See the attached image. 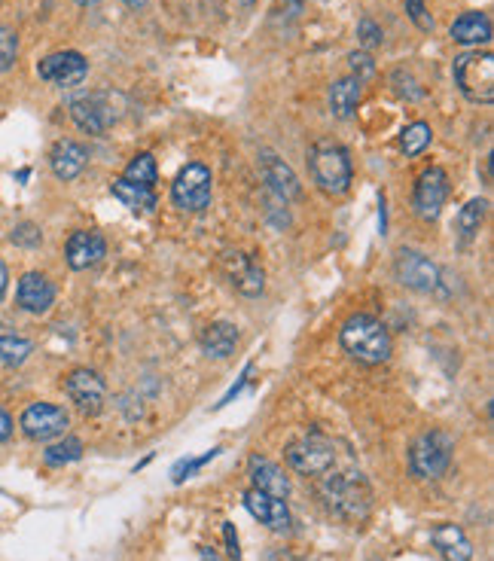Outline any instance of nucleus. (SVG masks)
<instances>
[{"instance_id":"obj_1","label":"nucleus","mask_w":494,"mask_h":561,"mask_svg":"<svg viewBox=\"0 0 494 561\" xmlns=\"http://www.w3.org/2000/svg\"><path fill=\"white\" fill-rule=\"evenodd\" d=\"M339 342H342L345 354L351 360L363 363V366H382L394 354V342H391L388 327L379 318H373V315L348 318L342 333H339Z\"/></svg>"},{"instance_id":"obj_2","label":"nucleus","mask_w":494,"mask_h":561,"mask_svg":"<svg viewBox=\"0 0 494 561\" xmlns=\"http://www.w3.org/2000/svg\"><path fill=\"white\" fill-rule=\"evenodd\" d=\"M321 497L324 504L345 522H360L369 513V504H373V491H369L363 473L348 470V473H336L327 476L321 482Z\"/></svg>"},{"instance_id":"obj_3","label":"nucleus","mask_w":494,"mask_h":561,"mask_svg":"<svg viewBox=\"0 0 494 561\" xmlns=\"http://www.w3.org/2000/svg\"><path fill=\"white\" fill-rule=\"evenodd\" d=\"M455 86L461 95L473 104H491L494 101V55L491 52H461L452 65Z\"/></svg>"},{"instance_id":"obj_4","label":"nucleus","mask_w":494,"mask_h":561,"mask_svg":"<svg viewBox=\"0 0 494 561\" xmlns=\"http://www.w3.org/2000/svg\"><path fill=\"white\" fill-rule=\"evenodd\" d=\"M308 165H312V177L318 183V190L327 196H342L351 186V159L339 144L321 141L308 153Z\"/></svg>"},{"instance_id":"obj_5","label":"nucleus","mask_w":494,"mask_h":561,"mask_svg":"<svg viewBox=\"0 0 494 561\" xmlns=\"http://www.w3.org/2000/svg\"><path fill=\"white\" fill-rule=\"evenodd\" d=\"M452 452L455 443L449 433L443 430L421 433L409 449V467L418 479H440L452 464Z\"/></svg>"},{"instance_id":"obj_6","label":"nucleus","mask_w":494,"mask_h":561,"mask_svg":"<svg viewBox=\"0 0 494 561\" xmlns=\"http://www.w3.org/2000/svg\"><path fill=\"white\" fill-rule=\"evenodd\" d=\"M284 458L287 464L296 470V473H305V476H324L333 470L336 464V452H333V443L324 440V436L312 433V436H302V440L290 443L284 449Z\"/></svg>"},{"instance_id":"obj_7","label":"nucleus","mask_w":494,"mask_h":561,"mask_svg":"<svg viewBox=\"0 0 494 561\" xmlns=\"http://www.w3.org/2000/svg\"><path fill=\"white\" fill-rule=\"evenodd\" d=\"M211 183H214L211 168L193 162L171 183V202L180 211H205L211 205Z\"/></svg>"},{"instance_id":"obj_8","label":"nucleus","mask_w":494,"mask_h":561,"mask_svg":"<svg viewBox=\"0 0 494 561\" xmlns=\"http://www.w3.org/2000/svg\"><path fill=\"white\" fill-rule=\"evenodd\" d=\"M394 278L415 293H430L440 284V269L430 257L403 247V251H397V260H394Z\"/></svg>"},{"instance_id":"obj_9","label":"nucleus","mask_w":494,"mask_h":561,"mask_svg":"<svg viewBox=\"0 0 494 561\" xmlns=\"http://www.w3.org/2000/svg\"><path fill=\"white\" fill-rule=\"evenodd\" d=\"M449 199V174L443 168H427L418 183H415V193H412V208L421 220H437L443 205Z\"/></svg>"},{"instance_id":"obj_10","label":"nucleus","mask_w":494,"mask_h":561,"mask_svg":"<svg viewBox=\"0 0 494 561\" xmlns=\"http://www.w3.org/2000/svg\"><path fill=\"white\" fill-rule=\"evenodd\" d=\"M37 74L52 83V86H61V89H71V86H80L89 74V61L74 52V49H65V52H52L46 55L40 65H37Z\"/></svg>"},{"instance_id":"obj_11","label":"nucleus","mask_w":494,"mask_h":561,"mask_svg":"<svg viewBox=\"0 0 494 561\" xmlns=\"http://www.w3.org/2000/svg\"><path fill=\"white\" fill-rule=\"evenodd\" d=\"M71 119L86 135H104L113 126V98L104 92H89L71 101Z\"/></svg>"},{"instance_id":"obj_12","label":"nucleus","mask_w":494,"mask_h":561,"mask_svg":"<svg viewBox=\"0 0 494 561\" xmlns=\"http://www.w3.org/2000/svg\"><path fill=\"white\" fill-rule=\"evenodd\" d=\"M22 430L28 440L49 443L68 430V412L61 406H52V403H34L22 412Z\"/></svg>"},{"instance_id":"obj_13","label":"nucleus","mask_w":494,"mask_h":561,"mask_svg":"<svg viewBox=\"0 0 494 561\" xmlns=\"http://www.w3.org/2000/svg\"><path fill=\"white\" fill-rule=\"evenodd\" d=\"M65 391L71 397V403L86 412V415H95L104 409V400H107V385L104 379L98 376L95 369H74L71 376L65 379Z\"/></svg>"},{"instance_id":"obj_14","label":"nucleus","mask_w":494,"mask_h":561,"mask_svg":"<svg viewBox=\"0 0 494 561\" xmlns=\"http://www.w3.org/2000/svg\"><path fill=\"white\" fill-rule=\"evenodd\" d=\"M220 266H223L229 284H232L241 296H251V299H254V296L263 293L266 275H263V269H260L251 257H247V254H241V251H226L223 260H220Z\"/></svg>"},{"instance_id":"obj_15","label":"nucleus","mask_w":494,"mask_h":561,"mask_svg":"<svg viewBox=\"0 0 494 561\" xmlns=\"http://www.w3.org/2000/svg\"><path fill=\"white\" fill-rule=\"evenodd\" d=\"M244 507L254 519H260L266 528L290 531V510L284 504V497H272V494H263V491L251 488V491H244Z\"/></svg>"},{"instance_id":"obj_16","label":"nucleus","mask_w":494,"mask_h":561,"mask_svg":"<svg viewBox=\"0 0 494 561\" xmlns=\"http://www.w3.org/2000/svg\"><path fill=\"white\" fill-rule=\"evenodd\" d=\"M65 257H68V266L74 272H86L92 266H98L104 257H107V244L98 232H74L68 238V247H65Z\"/></svg>"},{"instance_id":"obj_17","label":"nucleus","mask_w":494,"mask_h":561,"mask_svg":"<svg viewBox=\"0 0 494 561\" xmlns=\"http://www.w3.org/2000/svg\"><path fill=\"white\" fill-rule=\"evenodd\" d=\"M260 171H263V180L269 183V190L278 199L287 202V199H299L302 196V183H299L296 171L284 159H278L275 153H263L260 156Z\"/></svg>"},{"instance_id":"obj_18","label":"nucleus","mask_w":494,"mask_h":561,"mask_svg":"<svg viewBox=\"0 0 494 561\" xmlns=\"http://www.w3.org/2000/svg\"><path fill=\"white\" fill-rule=\"evenodd\" d=\"M16 299H19V308L31 311V315H46V311L52 308V302H55V287L46 275L28 272L19 281Z\"/></svg>"},{"instance_id":"obj_19","label":"nucleus","mask_w":494,"mask_h":561,"mask_svg":"<svg viewBox=\"0 0 494 561\" xmlns=\"http://www.w3.org/2000/svg\"><path fill=\"white\" fill-rule=\"evenodd\" d=\"M49 162H52V171H55L58 180H74V177L83 174V168L89 162V150L77 141H58L52 147Z\"/></svg>"},{"instance_id":"obj_20","label":"nucleus","mask_w":494,"mask_h":561,"mask_svg":"<svg viewBox=\"0 0 494 561\" xmlns=\"http://www.w3.org/2000/svg\"><path fill=\"white\" fill-rule=\"evenodd\" d=\"M251 470V479H254V488L263 491V494H272V497H287L290 494V479L284 476V470L278 464H272L269 458H251L247 464Z\"/></svg>"},{"instance_id":"obj_21","label":"nucleus","mask_w":494,"mask_h":561,"mask_svg":"<svg viewBox=\"0 0 494 561\" xmlns=\"http://www.w3.org/2000/svg\"><path fill=\"white\" fill-rule=\"evenodd\" d=\"M430 540H434V546L440 549V555L446 561H470L473 558V546L458 525H437L434 531H430Z\"/></svg>"},{"instance_id":"obj_22","label":"nucleus","mask_w":494,"mask_h":561,"mask_svg":"<svg viewBox=\"0 0 494 561\" xmlns=\"http://www.w3.org/2000/svg\"><path fill=\"white\" fill-rule=\"evenodd\" d=\"M110 190H113V196H116L122 205L132 208L135 214H153V211H156V193L150 190V186L132 183V180H126V177H116Z\"/></svg>"},{"instance_id":"obj_23","label":"nucleus","mask_w":494,"mask_h":561,"mask_svg":"<svg viewBox=\"0 0 494 561\" xmlns=\"http://www.w3.org/2000/svg\"><path fill=\"white\" fill-rule=\"evenodd\" d=\"M452 37L464 46L491 43V19L485 13H464L452 22Z\"/></svg>"},{"instance_id":"obj_24","label":"nucleus","mask_w":494,"mask_h":561,"mask_svg":"<svg viewBox=\"0 0 494 561\" xmlns=\"http://www.w3.org/2000/svg\"><path fill=\"white\" fill-rule=\"evenodd\" d=\"M360 98H363V83L357 77H342L333 83L330 89V110L333 116L339 119H351L360 107Z\"/></svg>"},{"instance_id":"obj_25","label":"nucleus","mask_w":494,"mask_h":561,"mask_svg":"<svg viewBox=\"0 0 494 561\" xmlns=\"http://www.w3.org/2000/svg\"><path fill=\"white\" fill-rule=\"evenodd\" d=\"M235 345H238V327L229 324V321H217L202 333V348H205L208 357L226 360L235 351Z\"/></svg>"},{"instance_id":"obj_26","label":"nucleus","mask_w":494,"mask_h":561,"mask_svg":"<svg viewBox=\"0 0 494 561\" xmlns=\"http://www.w3.org/2000/svg\"><path fill=\"white\" fill-rule=\"evenodd\" d=\"M485 208H488L485 199H470L461 208V214H458V238H461V244H470L479 235L482 220H485Z\"/></svg>"},{"instance_id":"obj_27","label":"nucleus","mask_w":494,"mask_h":561,"mask_svg":"<svg viewBox=\"0 0 494 561\" xmlns=\"http://www.w3.org/2000/svg\"><path fill=\"white\" fill-rule=\"evenodd\" d=\"M31 351H34V345L25 336H16V333L0 336V363L4 366H22L31 357Z\"/></svg>"},{"instance_id":"obj_28","label":"nucleus","mask_w":494,"mask_h":561,"mask_svg":"<svg viewBox=\"0 0 494 561\" xmlns=\"http://www.w3.org/2000/svg\"><path fill=\"white\" fill-rule=\"evenodd\" d=\"M430 141H434V132H430L427 122H412V126L403 129V135H400V147L406 156H421L430 147Z\"/></svg>"},{"instance_id":"obj_29","label":"nucleus","mask_w":494,"mask_h":561,"mask_svg":"<svg viewBox=\"0 0 494 561\" xmlns=\"http://www.w3.org/2000/svg\"><path fill=\"white\" fill-rule=\"evenodd\" d=\"M126 180H132V183H141V186H156V180H159V168H156V159L150 156V153H141V156H135L132 162H129V168H126V174H122Z\"/></svg>"},{"instance_id":"obj_30","label":"nucleus","mask_w":494,"mask_h":561,"mask_svg":"<svg viewBox=\"0 0 494 561\" xmlns=\"http://www.w3.org/2000/svg\"><path fill=\"white\" fill-rule=\"evenodd\" d=\"M43 458H46V464H52V467H61V464L80 461V458H83V443L77 440V436H68V440H61V443L49 446Z\"/></svg>"},{"instance_id":"obj_31","label":"nucleus","mask_w":494,"mask_h":561,"mask_svg":"<svg viewBox=\"0 0 494 561\" xmlns=\"http://www.w3.org/2000/svg\"><path fill=\"white\" fill-rule=\"evenodd\" d=\"M223 449L217 446V449H211V452H205L202 458H187V461H180V464H174V470H171V476H174V482H183V479H190L193 473H199L205 464H211L217 455H220Z\"/></svg>"},{"instance_id":"obj_32","label":"nucleus","mask_w":494,"mask_h":561,"mask_svg":"<svg viewBox=\"0 0 494 561\" xmlns=\"http://www.w3.org/2000/svg\"><path fill=\"white\" fill-rule=\"evenodd\" d=\"M357 37H360V46L363 49H376V46H382V28L373 22V19H360L357 22Z\"/></svg>"},{"instance_id":"obj_33","label":"nucleus","mask_w":494,"mask_h":561,"mask_svg":"<svg viewBox=\"0 0 494 561\" xmlns=\"http://www.w3.org/2000/svg\"><path fill=\"white\" fill-rule=\"evenodd\" d=\"M406 13L418 25V31H434V19H430L424 0H406Z\"/></svg>"},{"instance_id":"obj_34","label":"nucleus","mask_w":494,"mask_h":561,"mask_svg":"<svg viewBox=\"0 0 494 561\" xmlns=\"http://www.w3.org/2000/svg\"><path fill=\"white\" fill-rule=\"evenodd\" d=\"M10 241L19 244V247H37V244L43 241V235H40V229H37L34 223H22V226L13 229Z\"/></svg>"},{"instance_id":"obj_35","label":"nucleus","mask_w":494,"mask_h":561,"mask_svg":"<svg viewBox=\"0 0 494 561\" xmlns=\"http://www.w3.org/2000/svg\"><path fill=\"white\" fill-rule=\"evenodd\" d=\"M348 61H351V68H354V74H357L360 83H363L366 77L376 74V65H373V58H369V52H351Z\"/></svg>"},{"instance_id":"obj_36","label":"nucleus","mask_w":494,"mask_h":561,"mask_svg":"<svg viewBox=\"0 0 494 561\" xmlns=\"http://www.w3.org/2000/svg\"><path fill=\"white\" fill-rule=\"evenodd\" d=\"M16 61V37L10 31H0V71H7Z\"/></svg>"},{"instance_id":"obj_37","label":"nucleus","mask_w":494,"mask_h":561,"mask_svg":"<svg viewBox=\"0 0 494 561\" xmlns=\"http://www.w3.org/2000/svg\"><path fill=\"white\" fill-rule=\"evenodd\" d=\"M394 83H397V92H400L403 98H412V101H415V98H421V95H424V89H412V86H415V80H412L409 74H403V71H397V74H394Z\"/></svg>"},{"instance_id":"obj_38","label":"nucleus","mask_w":494,"mask_h":561,"mask_svg":"<svg viewBox=\"0 0 494 561\" xmlns=\"http://www.w3.org/2000/svg\"><path fill=\"white\" fill-rule=\"evenodd\" d=\"M223 540H226V552L232 561L241 558V549H238V534H235V525L232 522H223Z\"/></svg>"},{"instance_id":"obj_39","label":"nucleus","mask_w":494,"mask_h":561,"mask_svg":"<svg viewBox=\"0 0 494 561\" xmlns=\"http://www.w3.org/2000/svg\"><path fill=\"white\" fill-rule=\"evenodd\" d=\"M251 372H254V366H244V372H241V382H238V385H235V388H232V391H229V394H226L223 400H220V406L232 403V400H235V397L241 394V388L247 385V379H251Z\"/></svg>"},{"instance_id":"obj_40","label":"nucleus","mask_w":494,"mask_h":561,"mask_svg":"<svg viewBox=\"0 0 494 561\" xmlns=\"http://www.w3.org/2000/svg\"><path fill=\"white\" fill-rule=\"evenodd\" d=\"M10 433H13V421H10L7 409L0 406V443H4V440H10Z\"/></svg>"},{"instance_id":"obj_41","label":"nucleus","mask_w":494,"mask_h":561,"mask_svg":"<svg viewBox=\"0 0 494 561\" xmlns=\"http://www.w3.org/2000/svg\"><path fill=\"white\" fill-rule=\"evenodd\" d=\"M7 284H10V272H7V266L0 263V299L7 296Z\"/></svg>"},{"instance_id":"obj_42","label":"nucleus","mask_w":494,"mask_h":561,"mask_svg":"<svg viewBox=\"0 0 494 561\" xmlns=\"http://www.w3.org/2000/svg\"><path fill=\"white\" fill-rule=\"evenodd\" d=\"M199 561H220V555H217L214 549L202 546V549H199Z\"/></svg>"},{"instance_id":"obj_43","label":"nucleus","mask_w":494,"mask_h":561,"mask_svg":"<svg viewBox=\"0 0 494 561\" xmlns=\"http://www.w3.org/2000/svg\"><path fill=\"white\" fill-rule=\"evenodd\" d=\"M122 4L132 7V10H144V7H147V0H122Z\"/></svg>"},{"instance_id":"obj_44","label":"nucleus","mask_w":494,"mask_h":561,"mask_svg":"<svg viewBox=\"0 0 494 561\" xmlns=\"http://www.w3.org/2000/svg\"><path fill=\"white\" fill-rule=\"evenodd\" d=\"M77 4H80V7H95L98 0H77Z\"/></svg>"},{"instance_id":"obj_45","label":"nucleus","mask_w":494,"mask_h":561,"mask_svg":"<svg viewBox=\"0 0 494 561\" xmlns=\"http://www.w3.org/2000/svg\"><path fill=\"white\" fill-rule=\"evenodd\" d=\"M238 4H244V7H251V4H257V0H238Z\"/></svg>"}]
</instances>
